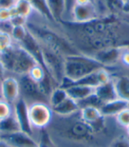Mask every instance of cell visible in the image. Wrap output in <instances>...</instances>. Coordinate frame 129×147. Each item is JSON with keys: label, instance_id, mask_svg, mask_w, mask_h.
<instances>
[{"label": "cell", "instance_id": "cell-1", "mask_svg": "<svg viewBox=\"0 0 129 147\" xmlns=\"http://www.w3.org/2000/svg\"><path fill=\"white\" fill-rule=\"evenodd\" d=\"M81 54L92 56L110 48L129 47V19L120 15L101 16L91 22L58 24Z\"/></svg>", "mask_w": 129, "mask_h": 147}, {"label": "cell", "instance_id": "cell-2", "mask_svg": "<svg viewBox=\"0 0 129 147\" xmlns=\"http://www.w3.org/2000/svg\"><path fill=\"white\" fill-rule=\"evenodd\" d=\"M26 27L40 44L58 51L63 56L80 54L58 24L49 22L36 12L28 20Z\"/></svg>", "mask_w": 129, "mask_h": 147}, {"label": "cell", "instance_id": "cell-3", "mask_svg": "<svg viewBox=\"0 0 129 147\" xmlns=\"http://www.w3.org/2000/svg\"><path fill=\"white\" fill-rule=\"evenodd\" d=\"M60 119L55 130L62 138L79 144H93L97 135L92 126L80 117V112L69 117H58Z\"/></svg>", "mask_w": 129, "mask_h": 147}, {"label": "cell", "instance_id": "cell-4", "mask_svg": "<svg viewBox=\"0 0 129 147\" xmlns=\"http://www.w3.org/2000/svg\"><path fill=\"white\" fill-rule=\"evenodd\" d=\"M0 59L6 75L16 77L28 75L30 69L35 65L39 64L29 52L15 43L0 52Z\"/></svg>", "mask_w": 129, "mask_h": 147}, {"label": "cell", "instance_id": "cell-5", "mask_svg": "<svg viewBox=\"0 0 129 147\" xmlns=\"http://www.w3.org/2000/svg\"><path fill=\"white\" fill-rule=\"evenodd\" d=\"M103 67L91 56L81 53L71 55L64 59V77L75 82Z\"/></svg>", "mask_w": 129, "mask_h": 147}, {"label": "cell", "instance_id": "cell-6", "mask_svg": "<svg viewBox=\"0 0 129 147\" xmlns=\"http://www.w3.org/2000/svg\"><path fill=\"white\" fill-rule=\"evenodd\" d=\"M40 45L42 49L44 67L48 75L59 86L64 77V59L66 57L48 46L42 44H40Z\"/></svg>", "mask_w": 129, "mask_h": 147}, {"label": "cell", "instance_id": "cell-7", "mask_svg": "<svg viewBox=\"0 0 129 147\" xmlns=\"http://www.w3.org/2000/svg\"><path fill=\"white\" fill-rule=\"evenodd\" d=\"M28 115L32 128L35 130H45L50 127L53 119L52 109L49 104L34 103L28 106Z\"/></svg>", "mask_w": 129, "mask_h": 147}, {"label": "cell", "instance_id": "cell-8", "mask_svg": "<svg viewBox=\"0 0 129 147\" xmlns=\"http://www.w3.org/2000/svg\"><path fill=\"white\" fill-rule=\"evenodd\" d=\"M19 85V98L28 106L34 103L49 104V98L42 91L38 82L32 80L28 75L18 77Z\"/></svg>", "mask_w": 129, "mask_h": 147}, {"label": "cell", "instance_id": "cell-9", "mask_svg": "<svg viewBox=\"0 0 129 147\" xmlns=\"http://www.w3.org/2000/svg\"><path fill=\"white\" fill-rule=\"evenodd\" d=\"M101 17L96 5L94 2L86 5H73L70 19L67 22L75 23H85Z\"/></svg>", "mask_w": 129, "mask_h": 147}, {"label": "cell", "instance_id": "cell-10", "mask_svg": "<svg viewBox=\"0 0 129 147\" xmlns=\"http://www.w3.org/2000/svg\"><path fill=\"white\" fill-rule=\"evenodd\" d=\"M1 98L11 105H13L20 98L18 77L7 75L1 81Z\"/></svg>", "mask_w": 129, "mask_h": 147}, {"label": "cell", "instance_id": "cell-11", "mask_svg": "<svg viewBox=\"0 0 129 147\" xmlns=\"http://www.w3.org/2000/svg\"><path fill=\"white\" fill-rule=\"evenodd\" d=\"M13 115L15 116L21 131H24L31 136H35V130L32 128L28 115V105L19 98L16 103L13 105Z\"/></svg>", "mask_w": 129, "mask_h": 147}, {"label": "cell", "instance_id": "cell-12", "mask_svg": "<svg viewBox=\"0 0 129 147\" xmlns=\"http://www.w3.org/2000/svg\"><path fill=\"white\" fill-rule=\"evenodd\" d=\"M0 139L5 141L9 147H33L38 145V140L36 136L21 130L1 136Z\"/></svg>", "mask_w": 129, "mask_h": 147}, {"label": "cell", "instance_id": "cell-13", "mask_svg": "<svg viewBox=\"0 0 129 147\" xmlns=\"http://www.w3.org/2000/svg\"><path fill=\"white\" fill-rule=\"evenodd\" d=\"M123 48H110L95 52L91 57L99 61L101 64L107 69L116 67L120 65V55Z\"/></svg>", "mask_w": 129, "mask_h": 147}, {"label": "cell", "instance_id": "cell-14", "mask_svg": "<svg viewBox=\"0 0 129 147\" xmlns=\"http://www.w3.org/2000/svg\"><path fill=\"white\" fill-rule=\"evenodd\" d=\"M112 75L118 98L126 101L129 105V75L126 71L112 73Z\"/></svg>", "mask_w": 129, "mask_h": 147}, {"label": "cell", "instance_id": "cell-15", "mask_svg": "<svg viewBox=\"0 0 129 147\" xmlns=\"http://www.w3.org/2000/svg\"><path fill=\"white\" fill-rule=\"evenodd\" d=\"M18 45H20L23 49H25L28 52H29V53L36 59V61L39 63V64L44 67V64H42L41 45L39 44V42L37 41V39L32 35L29 31L26 35V36L20 42H19Z\"/></svg>", "mask_w": 129, "mask_h": 147}, {"label": "cell", "instance_id": "cell-16", "mask_svg": "<svg viewBox=\"0 0 129 147\" xmlns=\"http://www.w3.org/2000/svg\"><path fill=\"white\" fill-rule=\"evenodd\" d=\"M50 15L55 24H59L66 20V0H45Z\"/></svg>", "mask_w": 129, "mask_h": 147}, {"label": "cell", "instance_id": "cell-17", "mask_svg": "<svg viewBox=\"0 0 129 147\" xmlns=\"http://www.w3.org/2000/svg\"><path fill=\"white\" fill-rule=\"evenodd\" d=\"M51 109L54 116L57 117H69L78 113L81 110L78 103L69 97Z\"/></svg>", "mask_w": 129, "mask_h": 147}, {"label": "cell", "instance_id": "cell-18", "mask_svg": "<svg viewBox=\"0 0 129 147\" xmlns=\"http://www.w3.org/2000/svg\"><path fill=\"white\" fill-rule=\"evenodd\" d=\"M127 107H129V105L126 101H124L120 98H116L103 104L99 109L103 117L115 118L117 114H119L121 111Z\"/></svg>", "mask_w": 129, "mask_h": 147}, {"label": "cell", "instance_id": "cell-19", "mask_svg": "<svg viewBox=\"0 0 129 147\" xmlns=\"http://www.w3.org/2000/svg\"><path fill=\"white\" fill-rule=\"evenodd\" d=\"M67 93V96L73 99L74 101H76L77 103L87 98L90 95L95 93V89L89 87V86H85L81 84H77V83H73V84L67 89H64Z\"/></svg>", "mask_w": 129, "mask_h": 147}, {"label": "cell", "instance_id": "cell-20", "mask_svg": "<svg viewBox=\"0 0 129 147\" xmlns=\"http://www.w3.org/2000/svg\"><path fill=\"white\" fill-rule=\"evenodd\" d=\"M95 94L102 102V104L118 98L112 79L96 87L95 89Z\"/></svg>", "mask_w": 129, "mask_h": 147}, {"label": "cell", "instance_id": "cell-21", "mask_svg": "<svg viewBox=\"0 0 129 147\" xmlns=\"http://www.w3.org/2000/svg\"><path fill=\"white\" fill-rule=\"evenodd\" d=\"M12 10L13 13V17L19 16L27 20L30 19L36 13L33 5L27 0H16V3Z\"/></svg>", "mask_w": 129, "mask_h": 147}, {"label": "cell", "instance_id": "cell-22", "mask_svg": "<svg viewBox=\"0 0 129 147\" xmlns=\"http://www.w3.org/2000/svg\"><path fill=\"white\" fill-rule=\"evenodd\" d=\"M80 117L85 122L89 124H93L98 121L103 117V115L98 107H87L80 110Z\"/></svg>", "mask_w": 129, "mask_h": 147}, {"label": "cell", "instance_id": "cell-23", "mask_svg": "<svg viewBox=\"0 0 129 147\" xmlns=\"http://www.w3.org/2000/svg\"><path fill=\"white\" fill-rule=\"evenodd\" d=\"M19 130V125L13 113L11 116L0 121V136L4 135L12 134Z\"/></svg>", "mask_w": 129, "mask_h": 147}, {"label": "cell", "instance_id": "cell-24", "mask_svg": "<svg viewBox=\"0 0 129 147\" xmlns=\"http://www.w3.org/2000/svg\"><path fill=\"white\" fill-rule=\"evenodd\" d=\"M68 98L67 93L64 88H61L59 86L56 87L54 90H52L51 94L50 95L49 98V105L50 107H54L58 106V104L63 102L64 99H67Z\"/></svg>", "mask_w": 129, "mask_h": 147}, {"label": "cell", "instance_id": "cell-25", "mask_svg": "<svg viewBox=\"0 0 129 147\" xmlns=\"http://www.w3.org/2000/svg\"><path fill=\"white\" fill-rule=\"evenodd\" d=\"M32 5H33L35 11L41 15L42 17H44V19H46L47 20L50 22H53V20L50 15V13L48 11V8L46 5V1L45 0H27ZM54 23V22H53Z\"/></svg>", "mask_w": 129, "mask_h": 147}, {"label": "cell", "instance_id": "cell-26", "mask_svg": "<svg viewBox=\"0 0 129 147\" xmlns=\"http://www.w3.org/2000/svg\"><path fill=\"white\" fill-rule=\"evenodd\" d=\"M46 75H47V72H46L45 68L40 64H36L30 69L28 76L33 81H35L36 82H40L45 77Z\"/></svg>", "mask_w": 129, "mask_h": 147}, {"label": "cell", "instance_id": "cell-27", "mask_svg": "<svg viewBox=\"0 0 129 147\" xmlns=\"http://www.w3.org/2000/svg\"><path fill=\"white\" fill-rule=\"evenodd\" d=\"M28 32V30L26 25L25 26H13L12 32H11V36H12V38L14 43L18 44L19 42H20L26 36Z\"/></svg>", "mask_w": 129, "mask_h": 147}, {"label": "cell", "instance_id": "cell-28", "mask_svg": "<svg viewBox=\"0 0 129 147\" xmlns=\"http://www.w3.org/2000/svg\"><path fill=\"white\" fill-rule=\"evenodd\" d=\"M107 147H129V138L126 134L118 135L111 140Z\"/></svg>", "mask_w": 129, "mask_h": 147}, {"label": "cell", "instance_id": "cell-29", "mask_svg": "<svg viewBox=\"0 0 129 147\" xmlns=\"http://www.w3.org/2000/svg\"><path fill=\"white\" fill-rule=\"evenodd\" d=\"M114 119L118 126L125 129L127 126H129V107L124 109L119 114H117Z\"/></svg>", "mask_w": 129, "mask_h": 147}, {"label": "cell", "instance_id": "cell-30", "mask_svg": "<svg viewBox=\"0 0 129 147\" xmlns=\"http://www.w3.org/2000/svg\"><path fill=\"white\" fill-rule=\"evenodd\" d=\"M13 113V105L9 104L3 98H0V121L4 120Z\"/></svg>", "mask_w": 129, "mask_h": 147}, {"label": "cell", "instance_id": "cell-31", "mask_svg": "<svg viewBox=\"0 0 129 147\" xmlns=\"http://www.w3.org/2000/svg\"><path fill=\"white\" fill-rule=\"evenodd\" d=\"M14 43L12 36L8 33L0 31V52L5 51Z\"/></svg>", "mask_w": 129, "mask_h": 147}, {"label": "cell", "instance_id": "cell-32", "mask_svg": "<svg viewBox=\"0 0 129 147\" xmlns=\"http://www.w3.org/2000/svg\"><path fill=\"white\" fill-rule=\"evenodd\" d=\"M13 17V13L12 8L11 9L0 8V22H10Z\"/></svg>", "mask_w": 129, "mask_h": 147}, {"label": "cell", "instance_id": "cell-33", "mask_svg": "<svg viewBox=\"0 0 129 147\" xmlns=\"http://www.w3.org/2000/svg\"><path fill=\"white\" fill-rule=\"evenodd\" d=\"M120 66L125 68H129V47L123 48L120 55Z\"/></svg>", "mask_w": 129, "mask_h": 147}, {"label": "cell", "instance_id": "cell-34", "mask_svg": "<svg viewBox=\"0 0 129 147\" xmlns=\"http://www.w3.org/2000/svg\"><path fill=\"white\" fill-rule=\"evenodd\" d=\"M16 0H0V8L11 9L14 6Z\"/></svg>", "mask_w": 129, "mask_h": 147}, {"label": "cell", "instance_id": "cell-35", "mask_svg": "<svg viewBox=\"0 0 129 147\" xmlns=\"http://www.w3.org/2000/svg\"><path fill=\"white\" fill-rule=\"evenodd\" d=\"M66 3H67V15H66V20H64V22L69 20V19H70L71 11L73 6V0H66Z\"/></svg>", "mask_w": 129, "mask_h": 147}, {"label": "cell", "instance_id": "cell-36", "mask_svg": "<svg viewBox=\"0 0 129 147\" xmlns=\"http://www.w3.org/2000/svg\"><path fill=\"white\" fill-rule=\"evenodd\" d=\"M6 72H5V69L4 67V65L1 61V59H0V81H2L5 76H6Z\"/></svg>", "mask_w": 129, "mask_h": 147}, {"label": "cell", "instance_id": "cell-37", "mask_svg": "<svg viewBox=\"0 0 129 147\" xmlns=\"http://www.w3.org/2000/svg\"><path fill=\"white\" fill-rule=\"evenodd\" d=\"M91 2L92 0H73V5H86Z\"/></svg>", "mask_w": 129, "mask_h": 147}, {"label": "cell", "instance_id": "cell-38", "mask_svg": "<svg viewBox=\"0 0 129 147\" xmlns=\"http://www.w3.org/2000/svg\"><path fill=\"white\" fill-rule=\"evenodd\" d=\"M0 147H9V146H8V144L5 141L0 139Z\"/></svg>", "mask_w": 129, "mask_h": 147}, {"label": "cell", "instance_id": "cell-39", "mask_svg": "<svg viewBox=\"0 0 129 147\" xmlns=\"http://www.w3.org/2000/svg\"><path fill=\"white\" fill-rule=\"evenodd\" d=\"M125 132H126L125 134H126V135L128 136V138H129V126H127V127L125 129Z\"/></svg>", "mask_w": 129, "mask_h": 147}, {"label": "cell", "instance_id": "cell-40", "mask_svg": "<svg viewBox=\"0 0 129 147\" xmlns=\"http://www.w3.org/2000/svg\"><path fill=\"white\" fill-rule=\"evenodd\" d=\"M92 147H107V146H92Z\"/></svg>", "mask_w": 129, "mask_h": 147}, {"label": "cell", "instance_id": "cell-41", "mask_svg": "<svg viewBox=\"0 0 129 147\" xmlns=\"http://www.w3.org/2000/svg\"><path fill=\"white\" fill-rule=\"evenodd\" d=\"M92 1H93V2L95 3V0H92Z\"/></svg>", "mask_w": 129, "mask_h": 147}, {"label": "cell", "instance_id": "cell-42", "mask_svg": "<svg viewBox=\"0 0 129 147\" xmlns=\"http://www.w3.org/2000/svg\"><path fill=\"white\" fill-rule=\"evenodd\" d=\"M33 147H38V145L37 146H33Z\"/></svg>", "mask_w": 129, "mask_h": 147}, {"label": "cell", "instance_id": "cell-43", "mask_svg": "<svg viewBox=\"0 0 129 147\" xmlns=\"http://www.w3.org/2000/svg\"><path fill=\"white\" fill-rule=\"evenodd\" d=\"M124 1H126V0H124Z\"/></svg>", "mask_w": 129, "mask_h": 147}]
</instances>
